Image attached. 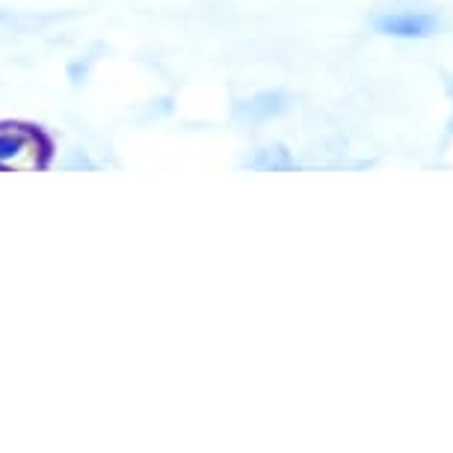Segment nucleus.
I'll return each instance as SVG.
<instances>
[{
  "label": "nucleus",
  "instance_id": "obj_1",
  "mask_svg": "<svg viewBox=\"0 0 453 453\" xmlns=\"http://www.w3.org/2000/svg\"><path fill=\"white\" fill-rule=\"evenodd\" d=\"M376 33H386V36L397 39H426L433 33H439L441 21L430 12H388L380 15L373 21Z\"/></svg>",
  "mask_w": 453,
  "mask_h": 453
},
{
  "label": "nucleus",
  "instance_id": "obj_2",
  "mask_svg": "<svg viewBox=\"0 0 453 453\" xmlns=\"http://www.w3.org/2000/svg\"><path fill=\"white\" fill-rule=\"evenodd\" d=\"M30 140L33 136L21 127H0V166H12L30 149Z\"/></svg>",
  "mask_w": 453,
  "mask_h": 453
},
{
  "label": "nucleus",
  "instance_id": "obj_3",
  "mask_svg": "<svg viewBox=\"0 0 453 453\" xmlns=\"http://www.w3.org/2000/svg\"><path fill=\"white\" fill-rule=\"evenodd\" d=\"M281 96H261V98H255L250 107H246V113L250 116H273V113H279L281 110Z\"/></svg>",
  "mask_w": 453,
  "mask_h": 453
}]
</instances>
